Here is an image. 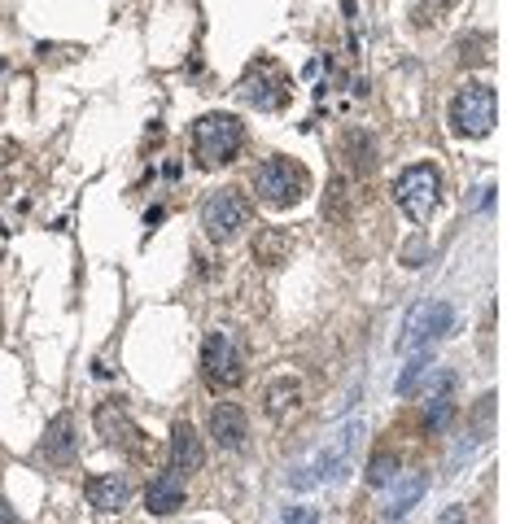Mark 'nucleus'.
I'll return each mask as SVG.
<instances>
[{
  "instance_id": "nucleus-1",
  "label": "nucleus",
  "mask_w": 507,
  "mask_h": 524,
  "mask_svg": "<svg viewBox=\"0 0 507 524\" xmlns=\"http://www.w3.org/2000/svg\"><path fill=\"white\" fill-rule=\"evenodd\" d=\"M358 433H363V424L350 419V424H342L333 437H324L306 459L294 464V476H289V485L294 489H315V485H324V480H333V476H342V472L350 468V450L358 446Z\"/></svg>"
},
{
  "instance_id": "nucleus-2",
  "label": "nucleus",
  "mask_w": 507,
  "mask_h": 524,
  "mask_svg": "<svg viewBox=\"0 0 507 524\" xmlns=\"http://www.w3.org/2000/svg\"><path fill=\"white\" fill-rule=\"evenodd\" d=\"M394 202H398V210H403L411 223H429L438 202H442V175H438V166L433 162L406 166L403 175L394 179Z\"/></svg>"
},
{
  "instance_id": "nucleus-3",
  "label": "nucleus",
  "mask_w": 507,
  "mask_h": 524,
  "mask_svg": "<svg viewBox=\"0 0 507 524\" xmlns=\"http://www.w3.org/2000/svg\"><path fill=\"white\" fill-rule=\"evenodd\" d=\"M254 193H258V202H267V206H276V210L298 206L306 193H310V175H306L294 157H271V162L258 166Z\"/></svg>"
},
{
  "instance_id": "nucleus-4",
  "label": "nucleus",
  "mask_w": 507,
  "mask_h": 524,
  "mask_svg": "<svg viewBox=\"0 0 507 524\" xmlns=\"http://www.w3.org/2000/svg\"><path fill=\"white\" fill-rule=\"evenodd\" d=\"M495 123H499V97H495V88H486V83L459 88L455 101H451V131L455 136L481 140V136L495 131Z\"/></svg>"
},
{
  "instance_id": "nucleus-5",
  "label": "nucleus",
  "mask_w": 507,
  "mask_h": 524,
  "mask_svg": "<svg viewBox=\"0 0 507 524\" xmlns=\"http://www.w3.org/2000/svg\"><path fill=\"white\" fill-rule=\"evenodd\" d=\"M241 140H245V123L237 114H205L193 127V149H197V157L205 166L232 162L237 149H241Z\"/></svg>"
},
{
  "instance_id": "nucleus-6",
  "label": "nucleus",
  "mask_w": 507,
  "mask_h": 524,
  "mask_svg": "<svg viewBox=\"0 0 507 524\" xmlns=\"http://www.w3.org/2000/svg\"><path fill=\"white\" fill-rule=\"evenodd\" d=\"M202 376L210 389H237L245 380V359L228 332H210L202 341Z\"/></svg>"
},
{
  "instance_id": "nucleus-7",
  "label": "nucleus",
  "mask_w": 507,
  "mask_h": 524,
  "mask_svg": "<svg viewBox=\"0 0 507 524\" xmlns=\"http://www.w3.org/2000/svg\"><path fill=\"white\" fill-rule=\"evenodd\" d=\"M245 218H250V206H245V197L237 193V188H219L214 197H205L202 206V227L210 241H232L241 227H245Z\"/></svg>"
},
{
  "instance_id": "nucleus-8",
  "label": "nucleus",
  "mask_w": 507,
  "mask_h": 524,
  "mask_svg": "<svg viewBox=\"0 0 507 524\" xmlns=\"http://www.w3.org/2000/svg\"><path fill=\"white\" fill-rule=\"evenodd\" d=\"M451 332V306L447 302H420L415 311L406 314L403 337H398V350L403 354H415L420 345H433Z\"/></svg>"
},
{
  "instance_id": "nucleus-9",
  "label": "nucleus",
  "mask_w": 507,
  "mask_h": 524,
  "mask_svg": "<svg viewBox=\"0 0 507 524\" xmlns=\"http://www.w3.org/2000/svg\"><path fill=\"white\" fill-rule=\"evenodd\" d=\"M97 437H101L105 446H118V450L136 455V459L149 455V441L141 437V428L123 416L118 407H101V411H97Z\"/></svg>"
},
{
  "instance_id": "nucleus-10",
  "label": "nucleus",
  "mask_w": 507,
  "mask_h": 524,
  "mask_svg": "<svg viewBox=\"0 0 507 524\" xmlns=\"http://www.w3.org/2000/svg\"><path fill=\"white\" fill-rule=\"evenodd\" d=\"M210 437H214L219 450H241L245 437H250V428H245V411L232 407V402H219V407L210 411Z\"/></svg>"
},
{
  "instance_id": "nucleus-11",
  "label": "nucleus",
  "mask_w": 507,
  "mask_h": 524,
  "mask_svg": "<svg viewBox=\"0 0 507 524\" xmlns=\"http://www.w3.org/2000/svg\"><path fill=\"white\" fill-rule=\"evenodd\" d=\"M44 459L49 464H70L75 450H79V433H75V416H52L44 428V441H40Z\"/></svg>"
},
{
  "instance_id": "nucleus-12",
  "label": "nucleus",
  "mask_w": 507,
  "mask_h": 524,
  "mask_svg": "<svg viewBox=\"0 0 507 524\" xmlns=\"http://www.w3.org/2000/svg\"><path fill=\"white\" fill-rule=\"evenodd\" d=\"M241 97L250 105H258V109H280V105L289 101V83L280 75L254 70V75H245V83H241Z\"/></svg>"
},
{
  "instance_id": "nucleus-13",
  "label": "nucleus",
  "mask_w": 507,
  "mask_h": 524,
  "mask_svg": "<svg viewBox=\"0 0 507 524\" xmlns=\"http://www.w3.org/2000/svg\"><path fill=\"white\" fill-rule=\"evenodd\" d=\"M202 437H197V428L189 424V419H180L175 428H171V468L180 472H197L202 468Z\"/></svg>"
},
{
  "instance_id": "nucleus-14",
  "label": "nucleus",
  "mask_w": 507,
  "mask_h": 524,
  "mask_svg": "<svg viewBox=\"0 0 507 524\" xmlns=\"http://www.w3.org/2000/svg\"><path fill=\"white\" fill-rule=\"evenodd\" d=\"M127 498H132V485L123 480V476H93L88 480V503L97 507V512H109V516H118L123 507H127Z\"/></svg>"
},
{
  "instance_id": "nucleus-15",
  "label": "nucleus",
  "mask_w": 507,
  "mask_h": 524,
  "mask_svg": "<svg viewBox=\"0 0 507 524\" xmlns=\"http://www.w3.org/2000/svg\"><path fill=\"white\" fill-rule=\"evenodd\" d=\"M180 503H184V480H180V472L153 476L149 489H145V507H149L153 516H171Z\"/></svg>"
},
{
  "instance_id": "nucleus-16",
  "label": "nucleus",
  "mask_w": 507,
  "mask_h": 524,
  "mask_svg": "<svg viewBox=\"0 0 507 524\" xmlns=\"http://www.w3.org/2000/svg\"><path fill=\"white\" fill-rule=\"evenodd\" d=\"M262 402H267V416H271V419L294 416V411L302 407V380H294V376H280V380H271Z\"/></svg>"
},
{
  "instance_id": "nucleus-17",
  "label": "nucleus",
  "mask_w": 507,
  "mask_h": 524,
  "mask_svg": "<svg viewBox=\"0 0 507 524\" xmlns=\"http://www.w3.org/2000/svg\"><path fill=\"white\" fill-rule=\"evenodd\" d=\"M451 419H455V402H451V393L429 398V411H424V428H429V433H442Z\"/></svg>"
},
{
  "instance_id": "nucleus-18",
  "label": "nucleus",
  "mask_w": 507,
  "mask_h": 524,
  "mask_svg": "<svg viewBox=\"0 0 507 524\" xmlns=\"http://www.w3.org/2000/svg\"><path fill=\"white\" fill-rule=\"evenodd\" d=\"M285 250H289V241H285L280 232H262V236L254 241V254H258V262H267V266L285 262Z\"/></svg>"
},
{
  "instance_id": "nucleus-19",
  "label": "nucleus",
  "mask_w": 507,
  "mask_h": 524,
  "mask_svg": "<svg viewBox=\"0 0 507 524\" xmlns=\"http://www.w3.org/2000/svg\"><path fill=\"white\" fill-rule=\"evenodd\" d=\"M346 154L350 157L358 154V171H372V166H376V145H372L363 131H350V136H346Z\"/></svg>"
},
{
  "instance_id": "nucleus-20",
  "label": "nucleus",
  "mask_w": 507,
  "mask_h": 524,
  "mask_svg": "<svg viewBox=\"0 0 507 524\" xmlns=\"http://www.w3.org/2000/svg\"><path fill=\"white\" fill-rule=\"evenodd\" d=\"M394 476H398V464H394V455H376L372 464H367V485H394Z\"/></svg>"
},
{
  "instance_id": "nucleus-21",
  "label": "nucleus",
  "mask_w": 507,
  "mask_h": 524,
  "mask_svg": "<svg viewBox=\"0 0 507 524\" xmlns=\"http://www.w3.org/2000/svg\"><path fill=\"white\" fill-rule=\"evenodd\" d=\"M424 485H429L424 476H406L403 485H398V494H394V507H390V512H394V516H403L406 507H411V503L424 494Z\"/></svg>"
},
{
  "instance_id": "nucleus-22",
  "label": "nucleus",
  "mask_w": 507,
  "mask_h": 524,
  "mask_svg": "<svg viewBox=\"0 0 507 524\" xmlns=\"http://www.w3.org/2000/svg\"><path fill=\"white\" fill-rule=\"evenodd\" d=\"M424 371H429V354H420V350H415V359H411V363H406V371L398 376V393H415V380H420Z\"/></svg>"
},
{
  "instance_id": "nucleus-23",
  "label": "nucleus",
  "mask_w": 507,
  "mask_h": 524,
  "mask_svg": "<svg viewBox=\"0 0 507 524\" xmlns=\"http://www.w3.org/2000/svg\"><path fill=\"white\" fill-rule=\"evenodd\" d=\"M420 258H429L424 236H415V241H406V245H403V262H406V266H420Z\"/></svg>"
},
{
  "instance_id": "nucleus-24",
  "label": "nucleus",
  "mask_w": 507,
  "mask_h": 524,
  "mask_svg": "<svg viewBox=\"0 0 507 524\" xmlns=\"http://www.w3.org/2000/svg\"><path fill=\"white\" fill-rule=\"evenodd\" d=\"M342 197H346V184L333 179V184H328V214H333V218H342Z\"/></svg>"
},
{
  "instance_id": "nucleus-25",
  "label": "nucleus",
  "mask_w": 507,
  "mask_h": 524,
  "mask_svg": "<svg viewBox=\"0 0 507 524\" xmlns=\"http://www.w3.org/2000/svg\"><path fill=\"white\" fill-rule=\"evenodd\" d=\"M442 524H463V512H459V507H451V512L442 516Z\"/></svg>"
},
{
  "instance_id": "nucleus-26",
  "label": "nucleus",
  "mask_w": 507,
  "mask_h": 524,
  "mask_svg": "<svg viewBox=\"0 0 507 524\" xmlns=\"http://www.w3.org/2000/svg\"><path fill=\"white\" fill-rule=\"evenodd\" d=\"M0 520H9V524H18V516H13V512H9V503H4V498H0Z\"/></svg>"
}]
</instances>
